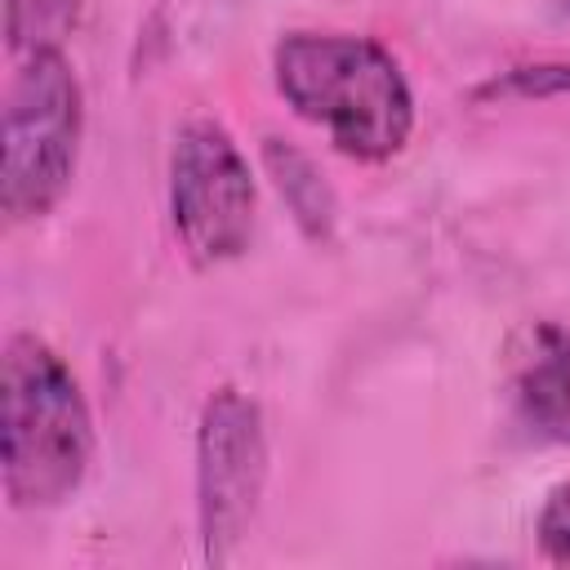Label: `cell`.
I'll return each mask as SVG.
<instances>
[{"label":"cell","mask_w":570,"mask_h":570,"mask_svg":"<svg viewBox=\"0 0 570 570\" xmlns=\"http://www.w3.org/2000/svg\"><path fill=\"white\" fill-rule=\"evenodd\" d=\"M285 107L316 125L334 151L383 165L414 134V89L396 53L356 31H289L272 49Z\"/></svg>","instance_id":"6da1fadb"},{"label":"cell","mask_w":570,"mask_h":570,"mask_svg":"<svg viewBox=\"0 0 570 570\" xmlns=\"http://www.w3.org/2000/svg\"><path fill=\"white\" fill-rule=\"evenodd\" d=\"M94 463V419L71 365L36 334H13L0 361V485L9 508L67 503Z\"/></svg>","instance_id":"7a4b0ae2"},{"label":"cell","mask_w":570,"mask_h":570,"mask_svg":"<svg viewBox=\"0 0 570 570\" xmlns=\"http://www.w3.org/2000/svg\"><path fill=\"white\" fill-rule=\"evenodd\" d=\"M85 138V94L62 49L18 58L0 125V205L9 223L45 218L71 187Z\"/></svg>","instance_id":"3957f363"},{"label":"cell","mask_w":570,"mask_h":570,"mask_svg":"<svg viewBox=\"0 0 570 570\" xmlns=\"http://www.w3.org/2000/svg\"><path fill=\"white\" fill-rule=\"evenodd\" d=\"M254 209L258 191L236 138L209 116L187 120L169 151V223L187 258L196 267L240 258L254 236Z\"/></svg>","instance_id":"277c9868"},{"label":"cell","mask_w":570,"mask_h":570,"mask_svg":"<svg viewBox=\"0 0 570 570\" xmlns=\"http://www.w3.org/2000/svg\"><path fill=\"white\" fill-rule=\"evenodd\" d=\"M267 481L263 410L240 387L209 392L196 423V517L209 561H227L245 539Z\"/></svg>","instance_id":"5b68a950"},{"label":"cell","mask_w":570,"mask_h":570,"mask_svg":"<svg viewBox=\"0 0 570 570\" xmlns=\"http://www.w3.org/2000/svg\"><path fill=\"white\" fill-rule=\"evenodd\" d=\"M512 405L534 436L570 445V330L566 325L543 321L525 330L512 365Z\"/></svg>","instance_id":"8992f818"},{"label":"cell","mask_w":570,"mask_h":570,"mask_svg":"<svg viewBox=\"0 0 570 570\" xmlns=\"http://www.w3.org/2000/svg\"><path fill=\"white\" fill-rule=\"evenodd\" d=\"M263 160H267V174H272L276 191H281L285 205L294 209V218H298L312 236H325L330 223H334V196H330V187L321 183L316 165H312L298 147H289V142H281V138H267Z\"/></svg>","instance_id":"52a82bcc"},{"label":"cell","mask_w":570,"mask_h":570,"mask_svg":"<svg viewBox=\"0 0 570 570\" xmlns=\"http://www.w3.org/2000/svg\"><path fill=\"white\" fill-rule=\"evenodd\" d=\"M85 0H4V36L9 53L27 58L40 49H62V40L76 31Z\"/></svg>","instance_id":"ba28073f"},{"label":"cell","mask_w":570,"mask_h":570,"mask_svg":"<svg viewBox=\"0 0 570 570\" xmlns=\"http://www.w3.org/2000/svg\"><path fill=\"white\" fill-rule=\"evenodd\" d=\"M485 94H512V98H552V94H570V62L512 67V71L494 76Z\"/></svg>","instance_id":"9c48e42d"},{"label":"cell","mask_w":570,"mask_h":570,"mask_svg":"<svg viewBox=\"0 0 570 570\" xmlns=\"http://www.w3.org/2000/svg\"><path fill=\"white\" fill-rule=\"evenodd\" d=\"M534 534H539V548L548 561L570 566V476L548 490L539 521H534Z\"/></svg>","instance_id":"30bf717a"}]
</instances>
